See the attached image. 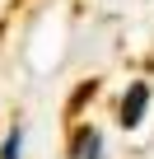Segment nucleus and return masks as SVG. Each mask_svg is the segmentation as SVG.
I'll return each mask as SVG.
<instances>
[{"label": "nucleus", "instance_id": "nucleus-1", "mask_svg": "<svg viewBox=\"0 0 154 159\" xmlns=\"http://www.w3.org/2000/svg\"><path fill=\"white\" fill-rule=\"evenodd\" d=\"M145 108H149V84H145V80H135V84L126 89V98H121V126H140Z\"/></svg>", "mask_w": 154, "mask_h": 159}, {"label": "nucleus", "instance_id": "nucleus-2", "mask_svg": "<svg viewBox=\"0 0 154 159\" xmlns=\"http://www.w3.org/2000/svg\"><path fill=\"white\" fill-rule=\"evenodd\" d=\"M89 150H98V131H80V136H75V145H70V159H84Z\"/></svg>", "mask_w": 154, "mask_h": 159}, {"label": "nucleus", "instance_id": "nucleus-3", "mask_svg": "<svg viewBox=\"0 0 154 159\" xmlns=\"http://www.w3.org/2000/svg\"><path fill=\"white\" fill-rule=\"evenodd\" d=\"M19 150H24V126H10L5 145H0V159H19Z\"/></svg>", "mask_w": 154, "mask_h": 159}]
</instances>
